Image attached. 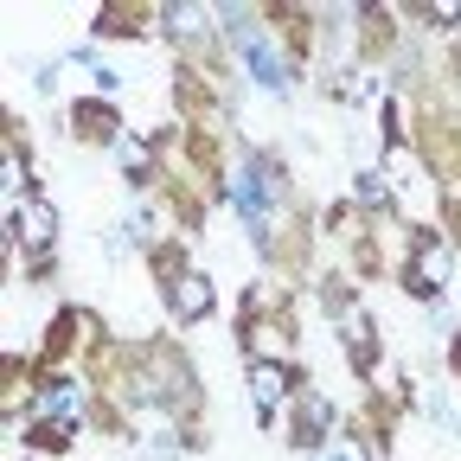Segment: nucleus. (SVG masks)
<instances>
[{
    "label": "nucleus",
    "instance_id": "0eeeda50",
    "mask_svg": "<svg viewBox=\"0 0 461 461\" xmlns=\"http://www.w3.org/2000/svg\"><path fill=\"white\" fill-rule=\"evenodd\" d=\"M39 411H45V417H77V411H84V391H77V384H51V391L39 397Z\"/></svg>",
    "mask_w": 461,
    "mask_h": 461
},
{
    "label": "nucleus",
    "instance_id": "9d476101",
    "mask_svg": "<svg viewBox=\"0 0 461 461\" xmlns=\"http://www.w3.org/2000/svg\"><path fill=\"white\" fill-rule=\"evenodd\" d=\"M205 20H212L205 7H167V26L173 32H205Z\"/></svg>",
    "mask_w": 461,
    "mask_h": 461
},
{
    "label": "nucleus",
    "instance_id": "423d86ee",
    "mask_svg": "<svg viewBox=\"0 0 461 461\" xmlns=\"http://www.w3.org/2000/svg\"><path fill=\"white\" fill-rule=\"evenodd\" d=\"M442 282H448V250H442V244H423V250H417V288H423V295H436Z\"/></svg>",
    "mask_w": 461,
    "mask_h": 461
},
{
    "label": "nucleus",
    "instance_id": "39448f33",
    "mask_svg": "<svg viewBox=\"0 0 461 461\" xmlns=\"http://www.w3.org/2000/svg\"><path fill=\"white\" fill-rule=\"evenodd\" d=\"M282 391H288L282 366H269V359H263V366H250V397H257V411H263V417H269L276 403H282Z\"/></svg>",
    "mask_w": 461,
    "mask_h": 461
},
{
    "label": "nucleus",
    "instance_id": "7ed1b4c3",
    "mask_svg": "<svg viewBox=\"0 0 461 461\" xmlns=\"http://www.w3.org/2000/svg\"><path fill=\"white\" fill-rule=\"evenodd\" d=\"M51 230H58V212H51L45 199H32V205H14V238H26L32 250H39V244H51Z\"/></svg>",
    "mask_w": 461,
    "mask_h": 461
},
{
    "label": "nucleus",
    "instance_id": "20e7f679",
    "mask_svg": "<svg viewBox=\"0 0 461 461\" xmlns=\"http://www.w3.org/2000/svg\"><path fill=\"white\" fill-rule=\"evenodd\" d=\"M173 314H180V321H205L212 314V282L205 276H180V282H173Z\"/></svg>",
    "mask_w": 461,
    "mask_h": 461
},
{
    "label": "nucleus",
    "instance_id": "f257e3e1",
    "mask_svg": "<svg viewBox=\"0 0 461 461\" xmlns=\"http://www.w3.org/2000/svg\"><path fill=\"white\" fill-rule=\"evenodd\" d=\"M276 193H282L276 167H269L263 154H244L238 173H230V199H238V212H244L250 230H269V199H276Z\"/></svg>",
    "mask_w": 461,
    "mask_h": 461
},
{
    "label": "nucleus",
    "instance_id": "f8f14e48",
    "mask_svg": "<svg viewBox=\"0 0 461 461\" xmlns=\"http://www.w3.org/2000/svg\"><path fill=\"white\" fill-rule=\"evenodd\" d=\"M302 423H308V429H321V423H327V397H321V391H308V397H302Z\"/></svg>",
    "mask_w": 461,
    "mask_h": 461
},
{
    "label": "nucleus",
    "instance_id": "6e6552de",
    "mask_svg": "<svg viewBox=\"0 0 461 461\" xmlns=\"http://www.w3.org/2000/svg\"><path fill=\"white\" fill-rule=\"evenodd\" d=\"M423 411H429V417H442V429H448V436H461V411L448 403V391H442V384H429V391H423Z\"/></svg>",
    "mask_w": 461,
    "mask_h": 461
},
{
    "label": "nucleus",
    "instance_id": "1a4fd4ad",
    "mask_svg": "<svg viewBox=\"0 0 461 461\" xmlns=\"http://www.w3.org/2000/svg\"><path fill=\"white\" fill-rule=\"evenodd\" d=\"M384 167L397 173V180H391L397 193H417V160H411V154H403V148H391V154H384Z\"/></svg>",
    "mask_w": 461,
    "mask_h": 461
},
{
    "label": "nucleus",
    "instance_id": "f03ea898",
    "mask_svg": "<svg viewBox=\"0 0 461 461\" xmlns=\"http://www.w3.org/2000/svg\"><path fill=\"white\" fill-rule=\"evenodd\" d=\"M238 51H244V65H250V77L263 90H288V58L263 26H238Z\"/></svg>",
    "mask_w": 461,
    "mask_h": 461
},
{
    "label": "nucleus",
    "instance_id": "ddd939ff",
    "mask_svg": "<svg viewBox=\"0 0 461 461\" xmlns=\"http://www.w3.org/2000/svg\"><path fill=\"white\" fill-rule=\"evenodd\" d=\"M115 154H122L129 167H148V148H141V141H115Z\"/></svg>",
    "mask_w": 461,
    "mask_h": 461
},
{
    "label": "nucleus",
    "instance_id": "9b49d317",
    "mask_svg": "<svg viewBox=\"0 0 461 461\" xmlns=\"http://www.w3.org/2000/svg\"><path fill=\"white\" fill-rule=\"evenodd\" d=\"M314 461H366V455H359V442L333 436V442H321V448H314Z\"/></svg>",
    "mask_w": 461,
    "mask_h": 461
}]
</instances>
